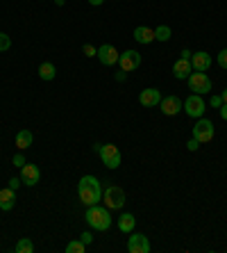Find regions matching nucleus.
Listing matches in <instances>:
<instances>
[{
	"instance_id": "obj_1",
	"label": "nucleus",
	"mask_w": 227,
	"mask_h": 253,
	"mask_svg": "<svg viewBox=\"0 0 227 253\" xmlns=\"http://www.w3.org/2000/svg\"><path fill=\"white\" fill-rule=\"evenodd\" d=\"M77 196L84 206H96L102 201V189H100V180L96 176H84L77 183Z\"/></svg>"
},
{
	"instance_id": "obj_2",
	"label": "nucleus",
	"mask_w": 227,
	"mask_h": 253,
	"mask_svg": "<svg viewBox=\"0 0 227 253\" xmlns=\"http://www.w3.org/2000/svg\"><path fill=\"white\" fill-rule=\"evenodd\" d=\"M84 219H87V224L91 226L94 230H107L111 226V210L107 206L96 203V206H89L87 208Z\"/></svg>"
},
{
	"instance_id": "obj_3",
	"label": "nucleus",
	"mask_w": 227,
	"mask_h": 253,
	"mask_svg": "<svg viewBox=\"0 0 227 253\" xmlns=\"http://www.w3.org/2000/svg\"><path fill=\"white\" fill-rule=\"evenodd\" d=\"M102 201H105V206L109 210H121L125 206V192L116 185H109V187L102 192Z\"/></svg>"
},
{
	"instance_id": "obj_4",
	"label": "nucleus",
	"mask_w": 227,
	"mask_h": 253,
	"mask_svg": "<svg viewBox=\"0 0 227 253\" xmlns=\"http://www.w3.org/2000/svg\"><path fill=\"white\" fill-rule=\"evenodd\" d=\"M100 153V160H102V165L107 167V169H118L121 167V151H118V146H114V144H102V148L98 151Z\"/></svg>"
},
{
	"instance_id": "obj_5",
	"label": "nucleus",
	"mask_w": 227,
	"mask_h": 253,
	"mask_svg": "<svg viewBox=\"0 0 227 253\" xmlns=\"http://www.w3.org/2000/svg\"><path fill=\"white\" fill-rule=\"evenodd\" d=\"M187 80H189V89H191L193 94L202 96V94H209V91H211V80L207 78V73L195 71V73H191Z\"/></svg>"
},
{
	"instance_id": "obj_6",
	"label": "nucleus",
	"mask_w": 227,
	"mask_h": 253,
	"mask_svg": "<svg viewBox=\"0 0 227 253\" xmlns=\"http://www.w3.org/2000/svg\"><path fill=\"white\" fill-rule=\"evenodd\" d=\"M193 139H198L200 144H207V141L214 139V124L209 119H198V124L193 126Z\"/></svg>"
},
{
	"instance_id": "obj_7",
	"label": "nucleus",
	"mask_w": 227,
	"mask_h": 253,
	"mask_svg": "<svg viewBox=\"0 0 227 253\" xmlns=\"http://www.w3.org/2000/svg\"><path fill=\"white\" fill-rule=\"evenodd\" d=\"M184 110H187V114L193 117V119L204 117V98L200 94L187 96V100H184Z\"/></svg>"
},
{
	"instance_id": "obj_8",
	"label": "nucleus",
	"mask_w": 227,
	"mask_h": 253,
	"mask_svg": "<svg viewBox=\"0 0 227 253\" xmlns=\"http://www.w3.org/2000/svg\"><path fill=\"white\" fill-rule=\"evenodd\" d=\"M159 107H162V112L166 117H175V114H180L184 110V100L180 96H166V98H162Z\"/></svg>"
},
{
	"instance_id": "obj_9",
	"label": "nucleus",
	"mask_w": 227,
	"mask_h": 253,
	"mask_svg": "<svg viewBox=\"0 0 227 253\" xmlns=\"http://www.w3.org/2000/svg\"><path fill=\"white\" fill-rule=\"evenodd\" d=\"M118 66H121L125 73L136 71L141 66V55L136 53V50H125V53H121V57H118Z\"/></svg>"
},
{
	"instance_id": "obj_10",
	"label": "nucleus",
	"mask_w": 227,
	"mask_h": 253,
	"mask_svg": "<svg viewBox=\"0 0 227 253\" xmlns=\"http://www.w3.org/2000/svg\"><path fill=\"white\" fill-rule=\"evenodd\" d=\"M128 251L130 253H150V240L143 233H132L128 240Z\"/></svg>"
},
{
	"instance_id": "obj_11",
	"label": "nucleus",
	"mask_w": 227,
	"mask_h": 253,
	"mask_svg": "<svg viewBox=\"0 0 227 253\" xmlns=\"http://www.w3.org/2000/svg\"><path fill=\"white\" fill-rule=\"evenodd\" d=\"M118 57H121V53H118V50L111 46V43H102V46L98 48V59H100V64L114 66V64H118Z\"/></svg>"
},
{
	"instance_id": "obj_12",
	"label": "nucleus",
	"mask_w": 227,
	"mask_h": 253,
	"mask_svg": "<svg viewBox=\"0 0 227 253\" xmlns=\"http://www.w3.org/2000/svg\"><path fill=\"white\" fill-rule=\"evenodd\" d=\"M21 180H23V185H28V187H34V185L41 180L39 167H36V165H28V162H25V165L21 167Z\"/></svg>"
},
{
	"instance_id": "obj_13",
	"label": "nucleus",
	"mask_w": 227,
	"mask_h": 253,
	"mask_svg": "<svg viewBox=\"0 0 227 253\" xmlns=\"http://www.w3.org/2000/svg\"><path fill=\"white\" fill-rule=\"evenodd\" d=\"M211 55L207 53V50H200V53H193L191 55V66H193V71H200V73H204V71L211 66Z\"/></svg>"
},
{
	"instance_id": "obj_14",
	"label": "nucleus",
	"mask_w": 227,
	"mask_h": 253,
	"mask_svg": "<svg viewBox=\"0 0 227 253\" xmlns=\"http://www.w3.org/2000/svg\"><path fill=\"white\" fill-rule=\"evenodd\" d=\"M139 103L143 107H155V105H159L162 103V94H159V89H155V87H150V89H143L139 94Z\"/></svg>"
},
{
	"instance_id": "obj_15",
	"label": "nucleus",
	"mask_w": 227,
	"mask_h": 253,
	"mask_svg": "<svg viewBox=\"0 0 227 253\" xmlns=\"http://www.w3.org/2000/svg\"><path fill=\"white\" fill-rule=\"evenodd\" d=\"M191 71H193L191 59L180 57V59H177V62L173 64V73H175V78H177V80H187V78L191 76Z\"/></svg>"
},
{
	"instance_id": "obj_16",
	"label": "nucleus",
	"mask_w": 227,
	"mask_h": 253,
	"mask_svg": "<svg viewBox=\"0 0 227 253\" xmlns=\"http://www.w3.org/2000/svg\"><path fill=\"white\" fill-rule=\"evenodd\" d=\"M16 206V189L12 187H5L0 189V210H12V208Z\"/></svg>"
},
{
	"instance_id": "obj_17",
	"label": "nucleus",
	"mask_w": 227,
	"mask_h": 253,
	"mask_svg": "<svg viewBox=\"0 0 227 253\" xmlns=\"http://www.w3.org/2000/svg\"><path fill=\"white\" fill-rule=\"evenodd\" d=\"M134 39H136L139 43H150V42H155V30L146 28V25H139V28L134 30Z\"/></svg>"
},
{
	"instance_id": "obj_18",
	"label": "nucleus",
	"mask_w": 227,
	"mask_h": 253,
	"mask_svg": "<svg viewBox=\"0 0 227 253\" xmlns=\"http://www.w3.org/2000/svg\"><path fill=\"white\" fill-rule=\"evenodd\" d=\"M55 76H57V69H55L53 62H41L39 64V78L41 80L50 83V80H55Z\"/></svg>"
},
{
	"instance_id": "obj_19",
	"label": "nucleus",
	"mask_w": 227,
	"mask_h": 253,
	"mask_svg": "<svg viewBox=\"0 0 227 253\" xmlns=\"http://www.w3.org/2000/svg\"><path fill=\"white\" fill-rule=\"evenodd\" d=\"M134 226H136V219H134V214L125 212V214H121V217H118V230H121V233H132Z\"/></svg>"
},
{
	"instance_id": "obj_20",
	"label": "nucleus",
	"mask_w": 227,
	"mask_h": 253,
	"mask_svg": "<svg viewBox=\"0 0 227 253\" xmlns=\"http://www.w3.org/2000/svg\"><path fill=\"white\" fill-rule=\"evenodd\" d=\"M32 141H34V135H32L30 130H21L16 135V148L18 151H25V148L32 146Z\"/></svg>"
},
{
	"instance_id": "obj_21",
	"label": "nucleus",
	"mask_w": 227,
	"mask_h": 253,
	"mask_svg": "<svg viewBox=\"0 0 227 253\" xmlns=\"http://www.w3.org/2000/svg\"><path fill=\"white\" fill-rule=\"evenodd\" d=\"M170 37H173V32H170L168 25H159V28L155 30V39H157V42H168Z\"/></svg>"
},
{
	"instance_id": "obj_22",
	"label": "nucleus",
	"mask_w": 227,
	"mask_h": 253,
	"mask_svg": "<svg viewBox=\"0 0 227 253\" xmlns=\"http://www.w3.org/2000/svg\"><path fill=\"white\" fill-rule=\"evenodd\" d=\"M84 251H87V244L82 240H73L66 244V253H84Z\"/></svg>"
},
{
	"instance_id": "obj_23",
	"label": "nucleus",
	"mask_w": 227,
	"mask_h": 253,
	"mask_svg": "<svg viewBox=\"0 0 227 253\" xmlns=\"http://www.w3.org/2000/svg\"><path fill=\"white\" fill-rule=\"evenodd\" d=\"M32 251H34V244H32V240H28V237L18 240V244H16V253H32Z\"/></svg>"
},
{
	"instance_id": "obj_24",
	"label": "nucleus",
	"mask_w": 227,
	"mask_h": 253,
	"mask_svg": "<svg viewBox=\"0 0 227 253\" xmlns=\"http://www.w3.org/2000/svg\"><path fill=\"white\" fill-rule=\"evenodd\" d=\"M9 48H12V39H9L5 32H0V53H5Z\"/></svg>"
},
{
	"instance_id": "obj_25",
	"label": "nucleus",
	"mask_w": 227,
	"mask_h": 253,
	"mask_svg": "<svg viewBox=\"0 0 227 253\" xmlns=\"http://www.w3.org/2000/svg\"><path fill=\"white\" fill-rule=\"evenodd\" d=\"M82 53L87 55V57H98V50H96L91 43H84V46H82Z\"/></svg>"
},
{
	"instance_id": "obj_26",
	"label": "nucleus",
	"mask_w": 227,
	"mask_h": 253,
	"mask_svg": "<svg viewBox=\"0 0 227 253\" xmlns=\"http://www.w3.org/2000/svg\"><path fill=\"white\" fill-rule=\"evenodd\" d=\"M218 64H221L223 69H227V48H223L221 53H218Z\"/></svg>"
},
{
	"instance_id": "obj_27",
	"label": "nucleus",
	"mask_w": 227,
	"mask_h": 253,
	"mask_svg": "<svg viewBox=\"0 0 227 253\" xmlns=\"http://www.w3.org/2000/svg\"><path fill=\"white\" fill-rule=\"evenodd\" d=\"M12 162H14V167H18V169H21V167H23V165H25L23 151H21V153H16V155H14V160H12Z\"/></svg>"
},
{
	"instance_id": "obj_28",
	"label": "nucleus",
	"mask_w": 227,
	"mask_h": 253,
	"mask_svg": "<svg viewBox=\"0 0 227 253\" xmlns=\"http://www.w3.org/2000/svg\"><path fill=\"white\" fill-rule=\"evenodd\" d=\"M209 105L211 107H221L223 105V96H211V98H209Z\"/></svg>"
},
{
	"instance_id": "obj_29",
	"label": "nucleus",
	"mask_w": 227,
	"mask_h": 253,
	"mask_svg": "<svg viewBox=\"0 0 227 253\" xmlns=\"http://www.w3.org/2000/svg\"><path fill=\"white\" fill-rule=\"evenodd\" d=\"M187 148L191 151V153H193V151H198V148H200V141H198V139H193V137H191V139H189V144H187Z\"/></svg>"
},
{
	"instance_id": "obj_30",
	"label": "nucleus",
	"mask_w": 227,
	"mask_h": 253,
	"mask_svg": "<svg viewBox=\"0 0 227 253\" xmlns=\"http://www.w3.org/2000/svg\"><path fill=\"white\" fill-rule=\"evenodd\" d=\"M21 183H23V180H21V176H18V178H9V185H7V187L18 189V187H21Z\"/></svg>"
},
{
	"instance_id": "obj_31",
	"label": "nucleus",
	"mask_w": 227,
	"mask_h": 253,
	"mask_svg": "<svg viewBox=\"0 0 227 253\" xmlns=\"http://www.w3.org/2000/svg\"><path fill=\"white\" fill-rule=\"evenodd\" d=\"M80 240H82V242H84V244H87V247H89V244L94 242V235H91V233H89V230H87V233H82V235H80Z\"/></svg>"
},
{
	"instance_id": "obj_32",
	"label": "nucleus",
	"mask_w": 227,
	"mask_h": 253,
	"mask_svg": "<svg viewBox=\"0 0 227 253\" xmlns=\"http://www.w3.org/2000/svg\"><path fill=\"white\" fill-rule=\"evenodd\" d=\"M218 112H221V119H223V121H227V103H223V105L218 107Z\"/></svg>"
},
{
	"instance_id": "obj_33",
	"label": "nucleus",
	"mask_w": 227,
	"mask_h": 253,
	"mask_svg": "<svg viewBox=\"0 0 227 253\" xmlns=\"http://www.w3.org/2000/svg\"><path fill=\"white\" fill-rule=\"evenodd\" d=\"M191 50H189V48H184V50H182V57H184V59H191Z\"/></svg>"
},
{
	"instance_id": "obj_34",
	"label": "nucleus",
	"mask_w": 227,
	"mask_h": 253,
	"mask_svg": "<svg viewBox=\"0 0 227 253\" xmlns=\"http://www.w3.org/2000/svg\"><path fill=\"white\" fill-rule=\"evenodd\" d=\"M116 80H118V83H123V80H125V71H118V73H116Z\"/></svg>"
},
{
	"instance_id": "obj_35",
	"label": "nucleus",
	"mask_w": 227,
	"mask_h": 253,
	"mask_svg": "<svg viewBox=\"0 0 227 253\" xmlns=\"http://www.w3.org/2000/svg\"><path fill=\"white\" fill-rule=\"evenodd\" d=\"M89 2H91V5H94V7H100V5H102V2H105V0H89Z\"/></svg>"
},
{
	"instance_id": "obj_36",
	"label": "nucleus",
	"mask_w": 227,
	"mask_h": 253,
	"mask_svg": "<svg viewBox=\"0 0 227 253\" xmlns=\"http://www.w3.org/2000/svg\"><path fill=\"white\" fill-rule=\"evenodd\" d=\"M64 2H66V0H55V5H59V7L64 5Z\"/></svg>"
},
{
	"instance_id": "obj_37",
	"label": "nucleus",
	"mask_w": 227,
	"mask_h": 253,
	"mask_svg": "<svg viewBox=\"0 0 227 253\" xmlns=\"http://www.w3.org/2000/svg\"><path fill=\"white\" fill-rule=\"evenodd\" d=\"M223 103H227V89L223 91Z\"/></svg>"
}]
</instances>
